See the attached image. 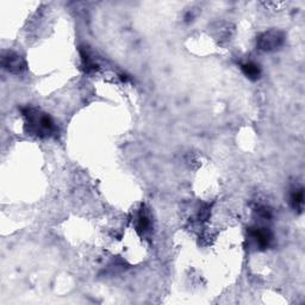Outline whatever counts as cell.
<instances>
[{
	"mask_svg": "<svg viewBox=\"0 0 305 305\" xmlns=\"http://www.w3.org/2000/svg\"><path fill=\"white\" fill-rule=\"evenodd\" d=\"M252 237L255 239L256 245L263 249L267 248L271 245L272 239H273L272 232L266 228H254V230L252 231Z\"/></svg>",
	"mask_w": 305,
	"mask_h": 305,
	"instance_id": "3",
	"label": "cell"
},
{
	"mask_svg": "<svg viewBox=\"0 0 305 305\" xmlns=\"http://www.w3.org/2000/svg\"><path fill=\"white\" fill-rule=\"evenodd\" d=\"M24 116L27 117V122L29 126H30V130L37 134V135L49 136L55 133V124H54L53 119L48 115L38 114L37 111L28 108V110L24 111Z\"/></svg>",
	"mask_w": 305,
	"mask_h": 305,
	"instance_id": "1",
	"label": "cell"
},
{
	"mask_svg": "<svg viewBox=\"0 0 305 305\" xmlns=\"http://www.w3.org/2000/svg\"><path fill=\"white\" fill-rule=\"evenodd\" d=\"M291 203L293 208L296 210H299V211H302L303 205H304L303 188H297V190H295V192H293L291 195Z\"/></svg>",
	"mask_w": 305,
	"mask_h": 305,
	"instance_id": "6",
	"label": "cell"
},
{
	"mask_svg": "<svg viewBox=\"0 0 305 305\" xmlns=\"http://www.w3.org/2000/svg\"><path fill=\"white\" fill-rule=\"evenodd\" d=\"M242 72L245 73L247 78L250 80H257L261 75V70L259 64L254 62H247L242 64Z\"/></svg>",
	"mask_w": 305,
	"mask_h": 305,
	"instance_id": "5",
	"label": "cell"
},
{
	"mask_svg": "<svg viewBox=\"0 0 305 305\" xmlns=\"http://www.w3.org/2000/svg\"><path fill=\"white\" fill-rule=\"evenodd\" d=\"M282 43H284V35L280 31L275 30L265 32L257 39V46L265 52H272V50L278 49Z\"/></svg>",
	"mask_w": 305,
	"mask_h": 305,
	"instance_id": "2",
	"label": "cell"
},
{
	"mask_svg": "<svg viewBox=\"0 0 305 305\" xmlns=\"http://www.w3.org/2000/svg\"><path fill=\"white\" fill-rule=\"evenodd\" d=\"M3 66L12 73H19L25 68V62L23 59H20V56L16 54H10L9 56L3 57Z\"/></svg>",
	"mask_w": 305,
	"mask_h": 305,
	"instance_id": "4",
	"label": "cell"
}]
</instances>
